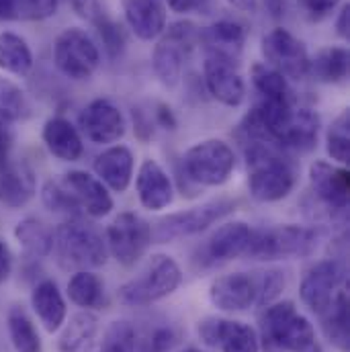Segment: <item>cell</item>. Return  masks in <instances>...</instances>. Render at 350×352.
I'll return each mask as SVG.
<instances>
[{"instance_id":"f35d334b","label":"cell","mask_w":350,"mask_h":352,"mask_svg":"<svg viewBox=\"0 0 350 352\" xmlns=\"http://www.w3.org/2000/svg\"><path fill=\"white\" fill-rule=\"evenodd\" d=\"M349 127H350V115L349 109H344L336 121L330 125L328 129V154L332 156L334 162L338 164H347L349 162V152H350V135H349Z\"/></svg>"},{"instance_id":"d6986e66","label":"cell","mask_w":350,"mask_h":352,"mask_svg":"<svg viewBox=\"0 0 350 352\" xmlns=\"http://www.w3.org/2000/svg\"><path fill=\"white\" fill-rule=\"evenodd\" d=\"M140 203L150 211L166 209L175 199L173 180L156 160H144L135 180Z\"/></svg>"},{"instance_id":"83f0119b","label":"cell","mask_w":350,"mask_h":352,"mask_svg":"<svg viewBox=\"0 0 350 352\" xmlns=\"http://www.w3.org/2000/svg\"><path fill=\"white\" fill-rule=\"evenodd\" d=\"M98 318L90 314L88 309L78 311L70 318V322H64V330L58 338V351L60 352H92L96 338H98Z\"/></svg>"},{"instance_id":"f907efd6","label":"cell","mask_w":350,"mask_h":352,"mask_svg":"<svg viewBox=\"0 0 350 352\" xmlns=\"http://www.w3.org/2000/svg\"><path fill=\"white\" fill-rule=\"evenodd\" d=\"M156 117H158V121H160V123H162L166 129H168V127L173 129V127L176 125L175 115H173V111H171L166 104H160V107H158V113H156Z\"/></svg>"},{"instance_id":"6da1fadb","label":"cell","mask_w":350,"mask_h":352,"mask_svg":"<svg viewBox=\"0 0 350 352\" xmlns=\"http://www.w3.org/2000/svg\"><path fill=\"white\" fill-rule=\"evenodd\" d=\"M259 340L264 352H318L316 330L293 301H276L264 307Z\"/></svg>"},{"instance_id":"b9f144b4","label":"cell","mask_w":350,"mask_h":352,"mask_svg":"<svg viewBox=\"0 0 350 352\" xmlns=\"http://www.w3.org/2000/svg\"><path fill=\"white\" fill-rule=\"evenodd\" d=\"M285 289V274L281 270H268L263 272V276H259V299L256 305H270L274 303V299L281 295V291Z\"/></svg>"},{"instance_id":"d6a6232c","label":"cell","mask_w":350,"mask_h":352,"mask_svg":"<svg viewBox=\"0 0 350 352\" xmlns=\"http://www.w3.org/2000/svg\"><path fill=\"white\" fill-rule=\"evenodd\" d=\"M14 238L29 258H45L52 254V230L37 217H25L14 228Z\"/></svg>"},{"instance_id":"f1b7e54d","label":"cell","mask_w":350,"mask_h":352,"mask_svg":"<svg viewBox=\"0 0 350 352\" xmlns=\"http://www.w3.org/2000/svg\"><path fill=\"white\" fill-rule=\"evenodd\" d=\"M320 135V117L311 109H295L289 127L285 129L278 146L297 152H307L316 148Z\"/></svg>"},{"instance_id":"5bb4252c","label":"cell","mask_w":350,"mask_h":352,"mask_svg":"<svg viewBox=\"0 0 350 352\" xmlns=\"http://www.w3.org/2000/svg\"><path fill=\"white\" fill-rule=\"evenodd\" d=\"M209 299L221 311H246L256 305L259 276L250 272L221 274L211 283Z\"/></svg>"},{"instance_id":"30bf717a","label":"cell","mask_w":350,"mask_h":352,"mask_svg":"<svg viewBox=\"0 0 350 352\" xmlns=\"http://www.w3.org/2000/svg\"><path fill=\"white\" fill-rule=\"evenodd\" d=\"M263 56L266 66L291 80H301L309 74V54L293 33L287 29H272L263 37Z\"/></svg>"},{"instance_id":"74e56055","label":"cell","mask_w":350,"mask_h":352,"mask_svg":"<svg viewBox=\"0 0 350 352\" xmlns=\"http://www.w3.org/2000/svg\"><path fill=\"white\" fill-rule=\"evenodd\" d=\"M250 74H252V85L261 92L263 98H293L287 78L276 70H272L270 66L254 64Z\"/></svg>"},{"instance_id":"52a82bcc","label":"cell","mask_w":350,"mask_h":352,"mask_svg":"<svg viewBox=\"0 0 350 352\" xmlns=\"http://www.w3.org/2000/svg\"><path fill=\"white\" fill-rule=\"evenodd\" d=\"M184 173L203 186H219L230 180L236 168L234 150L221 140H205L195 144L184 154Z\"/></svg>"},{"instance_id":"8992f818","label":"cell","mask_w":350,"mask_h":352,"mask_svg":"<svg viewBox=\"0 0 350 352\" xmlns=\"http://www.w3.org/2000/svg\"><path fill=\"white\" fill-rule=\"evenodd\" d=\"M199 31L190 21H178L168 27L152 54V66L164 87L175 88L180 82L182 66L190 58Z\"/></svg>"},{"instance_id":"9c48e42d","label":"cell","mask_w":350,"mask_h":352,"mask_svg":"<svg viewBox=\"0 0 350 352\" xmlns=\"http://www.w3.org/2000/svg\"><path fill=\"white\" fill-rule=\"evenodd\" d=\"M152 244V228L140 215L119 213L107 230V250L123 266L135 264Z\"/></svg>"},{"instance_id":"603a6c76","label":"cell","mask_w":350,"mask_h":352,"mask_svg":"<svg viewBox=\"0 0 350 352\" xmlns=\"http://www.w3.org/2000/svg\"><path fill=\"white\" fill-rule=\"evenodd\" d=\"M31 307L37 314L39 322L43 324V328L54 334L58 332L68 316V307L64 301V295L58 287L56 280L45 278L41 283H37L31 291Z\"/></svg>"},{"instance_id":"e0dca14e","label":"cell","mask_w":350,"mask_h":352,"mask_svg":"<svg viewBox=\"0 0 350 352\" xmlns=\"http://www.w3.org/2000/svg\"><path fill=\"white\" fill-rule=\"evenodd\" d=\"M309 182L318 199L332 211L344 213L349 207L350 175L347 168L316 160L309 168Z\"/></svg>"},{"instance_id":"277c9868","label":"cell","mask_w":350,"mask_h":352,"mask_svg":"<svg viewBox=\"0 0 350 352\" xmlns=\"http://www.w3.org/2000/svg\"><path fill=\"white\" fill-rule=\"evenodd\" d=\"M182 283V270L173 256L156 254L144 270L119 289V299L129 307H144L166 299Z\"/></svg>"},{"instance_id":"4316f807","label":"cell","mask_w":350,"mask_h":352,"mask_svg":"<svg viewBox=\"0 0 350 352\" xmlns=\"http://www.w3.org/2000/svg\"><path fill=\"white\" fill-rule=\"evenodd\" d=\"M74 8L78 10L80 16L88 19L96 27L109 56L119 58L125 47V33H123V27L109 16L100 0H74Z\"/></svg>"},{"instance_id":"7c38bea8","label":"cell","mask_w":350,"mask_h":352,"mask_svg":"<svg viewBox=\"0 0 350 352\" xmlns=\"http://www.w3.org/2000/svg\"><path fill=\"white\" fill-rule=\"evenodd\" d=\"M344 278V268L342 264L334 258L320 261L316 266L307 270V274L301 280L299 293L301 301L314 311V314H324L330 303L334 301L338 287Z\"/></svg>"},{"instance_id":"ab89813d","label":"cell","mask_w":350,"mask_h":352,"mask_svg":"<svg viewBox=\"0 0 350 352\" xmlns=\"http://www.w3.org/2000/svg\"><path fill=\"white\" fill-rule=\"evenodd\" d=\"M41 199L45 203V207L54 213H62V215H68V217H76L80 213V207L78 203L74 201V197L62 186V182H54V180H47L41 188Z\"/></svg>"},{"instance_id":"5b68a950","label":"cell","mask_w":350,"mask_h":352,"mask_svg":"<svg viewBox=\"0 0 350 352\" xmlns=\"http://www.w3.org/2000/svg\"><path fill=\"white\" fill-rule=\"evenodd\" d=\"M322 232L305 226H278L270 230H254L246 258L278 261V258H303L316 252Z\"/></svg>"},{"instance_id":"cb8c5ba5","label":"cell","mask_w":350,"mask_h":352,"mask_svg":"<svg viewBox=\"0 0 350 352\" xmlns=\"http://www.w3.org/2000/svg\"><path fill=\"white\" fill-rule=\"evenodd\" d=\"M37 192L35 173L25 162H10L0 170V203L8 209L25 207Z\"/></svg>"},{"instance_id":"7402d4cb","label":"cell","mask_w":350,"mask_h":352,"mask_svg":"<svg viewBox=\"0 0 350 352\" xmlns=\"http://www.w3.org/2000/svg\"><path fill=\"white\" fill-rule=\"evenodd\" d=\"M41 138L50 154L62 162H76L85 152V144H83L78 129L66 117L47 119L43 125Z\"/></svg>"},{"instance_id":"7bdbcfd3","label":"cell","mask_w":350,"mask_h":352,"mask_svg":"<svg viewBox=\"0 0 350 352\" xmlns=\"http://www.w3.org/2000/svg\"><path fill=\"white\" fill-rule=\"evenodd\" d=\"M176 344H178V334L175 328L164 326L154 330L152 338H150V349L148 352H173Z\"/></svg>"},{"instance_id":"f6af8a7d","label":"cell","mask_w":350,"mask_h":352,"mask_svg":"<svg viewBox=\"0 0 350 352\" xmlns=\"http://www.w3.org/2000/svg\"><path fill=\"white\" fill-rule=\"evenodd\" d=\"M12 131L6 121L0 119V170L10 164V152H12Z\"/></svg>"},{"instance_id":"e575fe53","label":"cell","mask_w":350,"mask_h":352,"mask_svg":"<svg viewBox=\"0 0 350 352\" xmlns=\"http://www.w3.org/2000/svg\"><path fill=\"white\" fill-rule=\"evenodd\" d=\"M68 297L83 309H96L105 303V283L90 270H78L68 280Z\"/></svg>"},{"instance_id":"816d5d0a","label":"cell","mask_w":350,"mask_h":352,"mask_svg":"<svg viewBox=\"0 0 350 352\" xmlns=\"http://www.w3.org/2000/svg\"><path fill=\"white\" fill-rule=\"evenodd\" d=\"M234 8L242 10V12H254L256 10V2L259 0H228Z\"/></svg>"},{"instance_id":"ba28073f","label":"cell","mask_w":350,"mask_h":352,"mask_svg":"<svg viewBox=\"0 0 350 352\" xmlns=\"http://www.w3.org/2000/svg\"><path fill=\"white\" fill-rule=\"evenodd\" d=\"M54 64L66 78L80 82L88 80L96 72L100 64V54L85 29L70 27L56 37Z\"/></svg>"},{"instance_id":"d4e9b609","label":"cell","mask_w":350,"mask_h":352,"mask_svg":"<svg viewBox=\"0 0 350 352\" xmlns=\"http://www.w3.org/2000/svg\"><path fill=\"white\" fill-rule=\"evenodd\" d=\"M94 173L115 192H125L133 176V154L125 146L107 148L94 160Z\"/></svg>"},{"instance_id":"f546056e","label":"cell","mask_w":350,"mask_h":352,"mask_svg":"<svg viewBox=\"0 0 350 352\" xmlns=\"http://www.w3.org/2000/svg\"><path fill=\"white\" fill-rule=\"evenodd\" d=\"M322 330L326 338L340 352H349L350 332H349V295L347 291H338L330 307L320 314Z\"/></svg>"},{"instance_id":"ffe728a7","label":"cell","mask_w":350,"mask_h":352,"mask_svg":"<svg viewBox=\"0 0 350 352\" xmlns=\"http://www.w3.org/2000/svg\"><path fill=\"white\" fill-rule=\"evenodd\" d=\"M252 228L244 221H232L213 232L205 252L211 263H228L240 256H246V250L252 240Z\"/></svg>"},{"instance_id":"2e32d148","label":"cell","mask_w":350,"mask_h":352,"mask_svg":"<svg viewBox=\"0 0 350 352\" xmlns=\"http://www.w3.org/2000/svg\"><path fill=\"white\" fill-rule=\"evenodd\" d=\"M78 123L92 144H113L125 135V117L107 98L88 102L78 117Z\"/></svg>"},{"instance_id":"484cf974","label":"cell","mask_w":350,"mask_h":352,"mask_svg":"<svg viewBox=\"0 0 350 352\" xmlns=\"http://www.w3.org/2000/svg\"><path fill=\"white\" fill-rule=\"evenodd\" d=\"M199 39L205 43L207 54H217L236 60L246 43V27L238 21L221 19L209 25L203 33H199Z\"/></svg>"},{"instance_id":"44dd1931","label":"cell","mask_w":350,"mask_h":352,"mask_svg":"<svg viewBox=\"0 0 350 352\" xmlns=\"http://www.w3.org/2000/svg\"><path fill=\"white\" fill-rule=\"evenodd\" d=\"M125 21L142 39L152 41L166 31V8L162 0H125Z\"/></svg>"},{"instance_id":"60d3db41","label":"cell","mask_w":350,"mask_h":352,"mask_svg":"<svg viewBox=\"0 0 350 352\" xmlns=\"http://www.w3.org/2000/svg\"><path fill=\"white\" fill-rule=\"evenodd\" d=\"M98 352H135V328L125 320L113 322L102 336Z\"/></svg>"},{"instance_id":"8d00e7d4","label":"cell","mask_w":350,"mask_h":352,"mask_svg":"<svg viewBox=\"0 0 350 352\" xmlns=\"http://www.w3.org/2000/svg\"><path fill=\"white\" fill-rule=\"evenodd\" d=\"M29 98L25 90L8 78L0 76V119L6 123L21 121L29 115Z\"/></svg>"},{"instance_id":"f5cc1de1","label":"cell","mask_w":350,"mask_h":352,"mask_svg":"<svg viewBox=\"0 0 350 352\" xmlns=\"http://www.w3.org/2000/svg\"><path fill=\"white\" fill-rule=\"evenodd\" d=\"M184 352H203V351H199V349H186Z\"/></svg>"},{"instance_id":"681fc988","label":"cell","mask_w":350,"mask_h":352,"mask_svg":"<svg viewBox=\"0 0 350 352\" xmlns=\"http://www.w3.org/2000/svg\"><path fill=\"white\" fill-rule=\"evenodd\" d=\"M287 6H289V0H264V8H266V12H268L272 19H276V21L285 16Z\"/></svg>"},{"instance_id":"8fae6325","label":"cell","mask_w":350,"mask_h":352,"mask_svg":"<svg viewBox=\"0 0 350 352\" xmlns=\"http://www.w3.org/2000/svg\"><path fill=\"white\" fill-rule=\"evenodd\" d=\"M236 209L234 201H211L186 211H178L168 217H164L158 223L156 230V238L160 242H168V240H176V238H186V236H195L201 234L205 230H209L213 223H217L219 219H223L226 215H230Z\"/></svg>"},{"instance_id":"4fadbf2b","label":"cell","mask_w":350,"mask_h":352,"mask_svg":"<svg viewBox=\"0 0 350 352\" xmlns=\"http://www.w3.org/2000/svg\"><path fill=\"white\" fill-rule=\"evenodd\" d=\"M236 60L207 54L203 62V76L209 94L226 107H240L246 96V85L234 64Z\"/></svg>"},{"instance_id":"d590c367","label":"cell","mask_w":350,"mask_h":352,"mask_svg":"<svg viewBox=\"0 0 350 352\" xmlns=\"http://www.w3.org/2000/svg\"><path fill=\"white\" fill-rule=\"evenodd\" d=\"M60 0H0V21H45L58 12Z\"/></svg>"},{"instance_id":"ee69618b","label":"cell","mask_w":350,"mask_h":352,"mask_svg":"<svg viewBox=\"0 0 350 352\" xmlns=\"http://www.w3.org/2000/svg\"><path fill=\"white\" fill-rule=\"evenodd\" d=\"M299 2L311 21H322L338 6L340 0H299Z\"/></svg>"},{"instance_id":"836d02e7","label":"cell","mask_w":350,"mask_h":352,"mask_svg":"<svg viewBox=\"0 0 350 352\" xmlns=\"http://www.w3.org/2000/svg\"><path fill=\"white\" fill-rule=\"evenodd\" d=\"M309 74L320 82L336 85L349 76V50L347 47H326L309 60Z\"/></svg>"},{"instance_id":"3957f363","label":"cell","mask_w":350,"mask_h":352,"mask_svg":"<svg viewBox=\"0 0 350 352\" xmlns=\"http://www.w3.org/2000/svg\"><path fill=\"white\" fill-rule=\"evenodd\" d=\"M248 158V188L261 203H274L285 199L295 186V173L270 144L252 142L246 152Z\"/></svg>"},{"instance_id":"9a60e30c","label":"cell","mask_w":350,"mask_h":352,"mask_svg":"<svg viewBox=\"0 0 350 352\" xmlns=\"http://www.w3.org/2000/svg\"><path fill=\"white\" fill-rule=\"evenodd\" d=\"M199 334L207 344L219 346L221 352H261L256 330L244 322L207 318L199 324Z\"/></svg>"},{"instance_id":"7dc6e473","label":"cell","mask_w":350,"mask_h":352,"mask_svg":"<svg viewBox=\"0 0 350 352\" xmlns=\"http://www.w3.org/2000/svg\"><path fill=\"white\" fill-rule=\"evenodd\" d=\"M12 274V252L8 244L0 238V285L6 283Z\"/></svg>"},{"instance_id":"bcb514c9","label":"cell","mask_w":350,"mask_h":352,"mask_svg":"<svg viewBox=\"0 0 350 352\" xmlns=\"http://www.w3.org/2000/svg\"><path fill=\"white\" fill-rule=\"evenodd\" d=\"M171 10H175L178 14H186V12H207L211 0H166Z\"/></svg>"},{"instance_id":"1f68e13d","label":"cell","mask_w":350,"mask_h":352,"mask_svg":"<svg viewBox=\"0 0 350 352\" xmlns=\"http://www.w3.org/2000/svg\"><path fill=\"white\" fill-rule=\"evenodd\" d=\"M33 68V52L29 43L10 31L0 33V70L14 74V76H25Z\"/></svg>"},{"instance_id":"7a4b0ae2","label":"cell","mask_w":350,"mask_h":352,"mask_svg":"<svg viewBox=\"0 0 350 352\" xmlns=\"http://www.w3.org/2000/svg\"><path fill=\"white\" fill-rule=\"evenodd\" d=\"M52 252L64 270H90L107 263V242L78 219L60 223L52 232Z\"/></svg>"},{"instance_id":"c3c4849f","label":"cell","mask_w":350,"mask_h":352,"mask_svg":"<svg viewBox=\"0 0 350 352\" xmlns=\"http://www.w3.org/2000/svg\"><path fill=\"white\" fill-rule=\"evenodd\" d=\"M336 33L342 37V39H349L350 33V6L344 4L342 10L338 12V21H336Z\"/></svg>"},{"instance_id":"ac0fdd59","label":"cell","mask_w":350,"mask_h":352,"mask_svg":"<svg viewBox=\"0 0 350 352\" xmlns=\"http://www.w3.org/2000/svg\"><path fill=\"white\" fill-rule=\"evenodd\" d=\"M62 186L74 197L80 211L88 213L90 217H105L113 209V199L107 186L85 170H70L62 178Z\"/></svg>"},{"instance_id":"4dcf8cb0","label":"cell","mask_w":350,"mask_h":352,"mask_svg":"<svg viewBox=\"0 0 350 352\" xmlns=\"http://www.w3.org/2000/svg\"><path fill=\"white\" fill-rule=\"evenodd\" d=\"M6 328H8V338L14 352H41V338L39 332L27 314L23 305H12L6 314Z\"/></svg>"}]
</instances>
